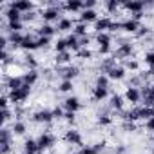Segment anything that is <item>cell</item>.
<instances>
[{"label": "cell", "mask_w": 154, "mask_h": 154, "mask_svg": "<svg viewBox=\"0 0 154 154\" xmlns=\"http://www.w3.org/2000/svg\"><path fill=\"white\" fill-rule=\"evenodd\" d=\"M123 9H125L127 13H131L134 20H140V18L143 17L141 13H143V9H145V4L140 2V0H129V2H123Z\"/></svg>", "instance_id": "cell-1"}, {"label": "cell", "mask_w": 154, "mask_h": 154, "mask_svg": "<svg viewBox=\"0 0 154 154\" xmlns=\"http://www.w3.org/2000/svg\"><path fill=\"white\" fill-rule=\"evenodd\" d=\"M29 94H31V87L29 85H24V87H20V89H17V91H11L9 93V100L17 105V103H24L27 98H29Z\"/></svg>", "instance_id": "cell-2"}, {"label": "cell", "mask_w": 154, "mask_h": 154, "mask_svg": "<svg viewBox=\"0 0 154 154\" xmlns=\"http://www.w3.org/2000/svg\"><path fill=\"white\" fill-rule=\"evenodd\" d=\"M36 141H38V149H40V154L42 152H45V150H49L54 143H56V138L51 134V132H42L38 138H36Z\"/></svg>", "instance_id": "cell-3"}, {"label": "cell", "mask_w": 154, "mask_h": 154, "mask_svg": "<svg viewBox=\"0 0 154 154\" xmlns=\"http://www.w3.org/2000/svg\"><path fill=\"white\" fill-rule=\"evenodd\" d=\"M132 53H134L132 44H131V42H123V44H120V45L116 47V51H114V60H116V58H122V60H131Z\"/></svg>", "instance_id": "cell-4"}, {"label": "cell", "mask_w": 154, "mask_h": 154, "mask_svg": "<svg viewBox=\"0 0 154 154\" xmlns=\"http://www.w3.org/2000/svg\"><path fill=\"white\" fill-rule=\"evenodd\" d=\"M111 42H112V38H111L109 33H100V35H96V44H98L100 54H107V53L111 51Z\"/></svg>", "instance_id": "cell-5"}, {"label": "cell", "mask_w": 154, "mask_h": 154, "mask_svg": "<svg viewBox=\"0 0 154 154\" xmlns=\"http://www.w3.org/2000/svg\"><path fill=\"white\" fill-rule=\"evenodd\" d=\"M123 98H125V102H127V103H131V105H138V103L143 100V96H141V91H140L138 87H134V85L127 87V91H125Z\"/></svg>", "instance_id": "cell-6"}, {"label": "cell", "mask_w": 154, "mask_h": 154, "mask_svg": "<svg viewBox=\"0 0 154 154\" xmlns=\"http://www.w3.org/2000/svg\"><path fill=\"white\" fill-rule=\"evenodd\" d=\"M33 120H35L36 123L49 125V123L54 120V114H53V111H51V109H40V111H36V112L33 114Z\"/></svg>", "instance_id": "cell-7"}, {"label": "cell", "mask_w": 154, "mask_h": 154, "mask_svg": "<svg viewBox=\"0 0 154 154\" xmlns=\"http://www.w3.org/2000/svg\"><path fill=\"white\" fill-rule=\"evenodd\" d=\"M63 140H65L69 145H78V147H84L82 134H80V131H76V129H69V131H65Z\"/></svg>", "instance_id": "cell-8"}, {"label": "cell", "mask_w": 154, "mask_h": 154, "mask_svg": "<svg viewBox=\"0 0 154 154\" xmlns=\"http://www.w3.org/2000/svg\"><path fill=\"white\" fill-rule=\"evenodd\" d=\"M63 109L67 111V112H78L80 109H82V102H80V98L78 96H67L65 100H63Z\"/></svg>", "instance_id": "cell-9"}, {"label": "cell", "mask_w": 154, "mask_h": 154, "mask_svg": "<svg viewBox=\"0 0 154 154\" xmlns=\"http://www.w3.org/2000/svg\"><path fill=\"white\" fill-rule=\"evenodd\" d=\"M9 6H13L17 11H20L22 15H29V13H33V9H35V4L31 2V0H17V2H11Z\"/></svg>", "instance_id": "cell-10"}, {"label": "cell", "mask_w": 154, "mask_h": 154, "mask_svg": "<svg viewBox=\"0 0 154 154\" xmlns=\"http://www.w3.org/2000/svg\"><path fill=\"white\" fill-rule=\"evenodd\" d=\"M105 74L109 76V80L120 82V80H123V78H125V74H127V69H125L123 65H114V67H111V69H109Z\"/></svg>", "instance_id": "cell-11"}, {"label": "cell", "mask_w": 154, "mask_h": 154, "mask_svg": "<svg viewBox=\"0 0 154 154\" xmlns=\"http://www.w3.org/2000/svg\"><path fill=\"white\" fill-rule=\"evenodd\" d=\"M42 20H44L45 24H51V22H54V20H60V8L53 6V8L44 9V11H42Z\"/></svg>", "instance_id": "cell-12"}, {"label": "cell", "mask_w": 154, "mask_h": 154, "mask_svg": "<svg viewBox=\"0 0 154 154\" xmlns=\"http://www.w3.org/2000/svg\"><path fill=\"white\" fill-rule=\"evenodd\" d=\"M112 22H114V20H111L109 17H102V18H98V20L94 22V31H96V35L111 31V27H112Z\"/></svg>", "instance_id": "cell-13"}, {"label": "cell", "mask_w": 154, "mask_h": 154, "mask_svg": "<svg viewBox=\"0 0 154 154\" xmlns=\"http://www.w3.org/2000/svg\"><path fill=\"white\" fill-rule=\"evenodd\" d=\"M11 136L13 132L8 129V127H2V140H0V145H2V154H8L11 150Z\"/></svg>", "instance_id": "cell-14"}, {"label": "cell", "mask_w": 154, "mask_h": 154, "mask_svg": "<svg viewBox=\"0 0 154 154\" xmlns=\"http://www.w3.org/2000/svg\"><path fill=\"white\" fill-rule=\"evenodd\" d=\"M140 27H141L140 20H134V18H127L125 22H122V29L125 33H131V35H138Z\"/></svg>", "instance_id": "cell-15"}, {"label": "cell", "mask_w": 154, "mask_h": 154, "mask_svg": "<svg viewBox=\"0 0 154 154\" xmlns=\"http://www.w3.org/2000/svg\"><path fill=\"white\" fill-rule=\"evenodd\" d=\"M60 74H62V80H71V82H72L76 76L80 74V69L76 67V65H72V63H71V65H65V67L62 69V72H60Z\"/></svg>", "instance_id": "cell-16"}, {"label": "cell", "mask_w": 154, "mask_h": 154, "mask_svg": "<svg viewBox=\"0 0 154 154\" xmlns=\"http://www.w3.org/2000/svg\"><path fill=\"white\" fill-rule=\"evenodd\" d=\"M63 9L67 13H82L84 11V2L82 0H67V2L63 4Z\"/></svg>", "instance_id": "cell-17"}, {"label": "cell", "mask_w": 154, "mask_h": 154, "mask_svg": "<svg viewBox=\"0 0 154 154\" xmlns=\"http://www.w3.org/2000/svg\"><path fill=\"white\" fill-rule=\"evenodd\" d=\"M74 22L71 18H60L56 24V33H67V31H74Z\"/></svg>", "instance_id": "cell-18"}, {"label": "cell", "mask_w": 154, "mask_h": 154, "mask_svg": "<svg viewBox=\"0 0 154 154\" xmlns=\"http://www.w3.org/2000/svg\"><path fill=\"white\" fill-rule=\"evenodd\" d=\"M67 49H69V53H74V54L82 49V42H80V38L76 35H69L67 36Z\"/></svg>", "instance_id": "cell-19"}, {"label": "cell", "mask_w": 154, "mask_h": 154, "mask_svg": "<svg viewBox=\"0 0 154 154\" xmlns=\"http://www.w3.org/2000/svg\"><path fill=\"white\" fill-rule=\"evenodd\" d=\"M96 20H98V13L94 9H84L80 13V22L82 24H93Z\"/></svg>", "instance_id": "cell-20"}, {"label": "cell", "mask_w": 154, "mask_h": 154, "mask_svg": "<svg viewBox=\"0 0 154 154\" xmlns=\"http://www.w3.org/2000/svg\"><path fill=\"white\" fill-rule=\"evenodd\" d=\"M26 84H24V78H22V76H9V78H8V89H9V93L11 91H17V89H20V87H24Z\"/></svg>", "instance_id": "cell-21"}, {"label": "cell", "mask_w": 154, "mask_h": 154, "mask_svg": "<svg viewBox=\"0 0 154 154\" xmlns=\"http://www.w3.org/2000/svg\"><path fill=\"white\" fill-rule=\"evenodd\" d=\"M36 33H38V36L53 38V36H54V33H56V27H54V26H51V24H42V26L36 29Z\"/></svg>", "instance_id": "cell-22"}, {"label": "cell", "mask_w": 154, "mask_h": 154, "mask_svg": "<svg viewBox=\"0 0 154 154\" xmlns=\"http://www.w3.org/2000/svg\"><path fill=\"white\" fill-rule=\"evenodd\" d=\"M22 78H24V84H26V85L33 87V85L38 82V72H36L35 69H29V71H26V72L22 74Z\"/></svg>", "instance_id": "cell-23"}, {"label": "cell", "mask_w": 154, "mask_h": 154, "mask_svg": "<svg viewBox=\"0 0 154 154\" xmlns=\"http://www.w3.org/2000/svg\"><path fill=\"white\" fill-rule=\"evenodd\" d=\"M6 18H8V22H22V18H24V15L20 13V11H17L13 6H9L8 9H6Z\"/></svg>", "instance_id": "cell-24"}, {"label": "cell", "mask_w": 154, "mask_h": 154, "mask_svg": "<svg viewBox=\"0 0 154 154\" xmlns=\"http://www.w3.org/2000/svg\"><path fill=\"white\" fill-rule=\"evenodd\" d=\"M24 154H40L38 141H36V140H33V138L26 140V143H24Z\"/></svg>", "instance_id": "cell-25"}, {"label": "cell", "mask_w": 154, "mask_h": 154, "mask_svg": "<svg viewBox=\"0 0 154 154\" xmlns=\"http://www.w3.org/2000/svg\"><path fill=\"white\" fill-rule=\"evenodd\" d=\"M103 150V143H96V145H84L78 152L80 154H100Z\"/></svg>", "instance_id": "cell-26"}, {"label": "cell", "mask_w": 154, "mask_h": 154, "mask_svg": "<svg viewBox=\"0 0 154 154\" xmlns=\"http://www.w3.org/2000/svg\"><path fill=\"white\" fill-rule=\"evenodd\" d=\"M109 96V89L103 87H93V100L94 102H103Z\"/></svg>", "instance_id": "cell-27"}, {"label": "cell", "mask_w": 154, "mask_h": 154, "mask_svg": "<svg viewBox=\"0 0 154 154\" xmlns=\"http://www.w3.org/2000/svg\"><path fill=\"white\" fill-rule=\"evenodd\" d=\"M24 38H26V35H22V33H9V44L13 45V47H22V44H24Z\"/></svg>", "instance_id": "cell-28"}, {"label": "cell", "mask_w": 154, "mask_h": 154, "mask_svg": "<svg viewBox=\"0 0 154 154\" xmlns=\"http://www.w3.org/2000/svg\"><path fill=\"white\" fill-rule=\"evenodd\" d=\"M141 96H143V100H145V102H143L145 105H150V107L154 105V89H152L150 85L141 91Z\"/></svg>", "instance_id": "cell-29"}, {"label": "cell", "mask_w": 154, "mask_h": 154, "mask_svg": "<svg viewBox=\"0 0 154 154\" xmlns=\"http://www.w3.org/2000/svg\"><path fill=\"white\" fill-rule=\"evenodd\" d=\"M22 49H26V51H36V49H38L36 38H33V36L26 35V38H24V44H22Z\"/></svg>", "instance_id": "cell-30"}, {"label": "cell", "mask_w": 154, "mask_h": 154, "mask_svg": "<svg viewBox=\"0 0 154 154\" xmlns=\"http://www.w3.org/2000/svg\"><path fill=\"white\" fill-rule=\"evenodd\" d=\"M123 105H125V98L122 94H114L111 96V107L116 109V111H123Z\"/></svg>", "instance_id": "cell-31"}, {"label": "cell", "mask_w": 154, "mask_h": 154, "mask_svg": "<svg viewBox=\"0 0 154 154\" xmlns=\"http://www.w3.org/2000/svg\"><path fill=\"white\" fill-rule=\"evenodd\" d=\"M26 131H27V127L24 122H13V127H11L13 136H22V134H26Z\"/></svg>", "instance_id": "cell-32"}, {"label": "cell", "mask_w": 154, "mask_h": 154, "mask_svg": "<svg viewBox=\"0 0 154 154\" xmlns=\"http://www.w3.org/2000/svg\"><path fill=\"white\" fill-rule=\"evenodd\" d=\"M71 58H72V53H69V51L60 53V54H56V63H60V65H71Z\"/></svg>", "instance_id": "cell-33"}, {"label": "cell", "mask_w": 154, "mask_h": 154, "mask_svg": "<svg viewBox=\"0 0 154 154\" xmlns=\"http://www.w3.org/2000/svg\"><path fill=\"white\" fill-rule=\"evenodd\" d=\"M72 35H76L78 38H84V36H87V24H76L74 26V31H72Z\"/></svg>", "instance_id": "cell-34"}, {"label": "cell", "mask_w": 154, "mask_h": 154, "mask_svg": "<svg viewBox=\"0 0 154 154\" xmlns=\"http://www.w3.org/2000/svg\"><path fill=\"white\" fill-rule=\"evenodd\" d=\"M54 51H56V54L69 51V49H67V38H58V40L54 42Z\"/></svg>", "instance_id": "cell-35"}, {"label": "cell", "mask_w": 154, "mask_h": 154, "mask_svg": "<svg viewBox=\"0 0 154 154\" xmlns=\"http://www.w3.org/2000/svg\"><path fill=\"white\" fill-rule=\"evenodd\" d=\"M109 76L107 74H100L98 78H96V84H94V87H103V89H109Z\"/></svg>", "instance_id": "cell-36"}, {"label": "cell", "mask_w": 154, "mask_h": 154, "mask_svg": "<svg viewBox=\"0 0 154 154\" xmlns=\"http://www.w3.org/2000/svg\"><path fill=\"white\" fill-rule=\"evenodd\" d=\"M72 87H74V85H72L71 80H62V82L58 84V91H60V93H71Z\"/></svg>", "instance_id": "cell-37"}, {"label": "cell", "mask_w": 154, "mask_h": 154, "mask_svg": "<svg viewBox=\"0 0 154 154\" xmlns=\"http://www.w3.org/2000/svg\"><path fill=\"white\" fill-rule=\"evenodd\" d=\"M76 56H78L80 60H91L93 58V51L89 47H82L78 53H76Z\"/></svg>", "instance_id": "cell-38"}, {"label": "cell", "mask_w": 154, "mask_h": 154, "mask_svg": "<svg viewBox=\"0 0 154 154\" xmlns=\"http://www.w3.org/2000/svg\"><path fill=\"white\" fill-rule=\"evenodd\" d=\"M122 6H123V4H122V2H118V0H109V2L105 4V8H107V11H109V13H116Z\"/></svg>", "instance_id": "cell-39"}, {"label": "cell", "mask_w": 154, "mask_h": 154, "mask_svg": "<svg viewBox=\"0 0 154 154\" xmlns=\"http://www.w3.org/2000/svg\"><path fill=\"white\" fill-rule=\"evenodd\" d=\"M8 31L9 33H20L22 31V22H8Z\"/></svg>", "instance_id": "cell-40"}, {"label": "cell", "mask_w": 154, "mask_h": 154, "mask_svg": "<svg viewBox=\"0 0 154 154\" xmlns=\"http://www.w3.org/2000/svg\"><path fill=\"white\" fill-rule=\"evenodd\" d=\"M36 44H38V49H45V47L51 44V38H44V36H38V38H36Z\"/></svg>", "instance_id": "cell-41"}, {"label": "cell", "mask_w": 154, "mask_h": 154, "mask_svg": "<svg viewBox=\"0 0 154 154\" xmlns=\"http://www.w3.org/2000/svg\"><path fill=\"white\" fill-rule=\"evenodd\" d=\"M145 63L149 65V69L154 67V49L149 51V53H145Z\"/></svg>", "instance_id": "cell-42"}, {"label": "cell", "mask_w": 154, "mask_h": 154, "mask_svg": "<svg viewBox=\"0 0 154 154\" xmlns=\"http://www.w3.org/2000/svg\"><path fill=\"white\" fill-rule=\"evenodd\" d=\"M145 129H147L149 132H152V134H154V116H152V118H149V120L145 122Z\"/></svg>", "instance_id": "cell-43"}, {"label": "cell", "mask_w": 154, "mask_h": 154, "mask_svg": "<svg viewBox=\"0 0 154 154\" xmlns=\"http://www.w3.org/2000/svg\"><path fill=\"white\" fill-rule=\"evenodd\" d=\"M125 69L138 71V62H136V60H127V65H125Z\"/></svg>", "instance_id": "cell-44"}, {"label": "cell", "mask_w": 154, "mask_h": 154, "mask_svg": "<svg viewBox=\"0 0 154 154\" xmlns=\"http://www.w3.org/2000/svg\"><path fill=\"white\" fill-rule=\"evenodd\" d=\"M111 122H112V120H111L107 114H103V116L98 118V123H100V125H111Z\"/></svg>", "instance_id": "cell-45"}, {"label": "cell", "mask_w": 154, "mask_h": 154, "mask_svg": "<svg viewBox=\"0 0 154 154\" xmlns=\"http://www.w3.org/2000/svg\"><path fill=\"white\" fill-rule=\"evenodd\" d=\"M53 114H54V120H62L65 112H63V111H62L60 107H56V109H53Z\"/></svg>", "instance_id": "cell-46"}, {"label": "cell", "mask_w": 154, "mask_h": 154, "mask_svg": "<svg viewBox=\"0 0 154 154\" xmlns=\"http://www.w3.org/2000/svg\"><path fill=\"white\" fill-rule=\"evenodd\" d=\"M74 116H76L74 112H67V111H65V114H63V120H65L67 123H74Z\"/></svg>", "instance_id": "cell-47"}, {"label": "cell", "mask_w": 154, "mask_h": 154, "mask_svg": "<svg viewBox=\"0 0 154 154\" xmlns=\"http://www.w3.org/2000/svg\"><path fill=\"white\" fill-rule=\"evenodd\" d=\"M94 6H96V2H94V0H89V2H84V9H94Z\"/></svg>", "instance_id": "cell-48"}, {"label": "cell", "mask_w": 154, "mask_h": 154, "mask_svg": "<svg viewBox=\"0 0 154 154\" xmlns=\"http://www.w3.org/2000/svg\"><path fill=\"white\" fill-rule=\"evenodd\" d=\"M80 42H82V47H89L91 38H89V36H84V38H80Z\"/></svg>", "instance_id": "cell-49"}, {"label": "cell", "mask_w": 154, "mask_h": 154, "mask_svg": "<svg viewBox=\"0 0 154 154\" xmlns=\"http://www.w3.org/2000/svg\"><path fill=\"white\" fill-rule=\"evenodd\" d=\"M147 33H149V27L141 26V27H140V31H138V36H143V35H147Z\"/></svg>", "instance_id": "cell-50"}, {"label": "cell", "mask_w": 154, "mask_h": 154, "mask_svg": "<svg viewBox=\"0 0 154 154\" xmlns=\"http://www.w3.org/2000/svg\"><path fill=\"white\" fill-rule=\"evenodd\" d=\"M149 72H150V74L154 76V67H150V69H149Z\"/></svg>", "instance_id": "cell-51"}, {"label": "cell", "mask_w": 154, "mask_h": 154, "mask_svg": "<svg viewBox=\"0 0 154 154\" xmlns=\"http://www.w3.org/2000/svg\"><path fill=\"white\" fill-rule=\"evenodd\" d=\"M150 87H152V89H154V82H152V84H150Z\"/></svg>", "instance_id": "cell-52"}, {"label": "cell", "mask_w": 154, "mask_h": 154, "mask_svg": "<svg viewBox=\"0 0 154 154\" xmlns=\"http://www.w3.org/2000/svg\"><path fill=\"white\" fill-rule=\"evenodd\" d=\"M150 154H154V149H152V152H150Z\"/></svg>", "instance_id": "cell-53"}, {"label": "cell", "mask_w": 154, "mask_h": 154, "mask_svg": "<svg viewBox=\"0 0 154 154\" xmlns=\"http://www.w3.org/2000/svg\"><path fill=\"white\" fill-rule=\"evenodd\" d=\"M74 154H80V152H74Z\"/></svg>", "instance_id": "cell-54"}]
</instances>
